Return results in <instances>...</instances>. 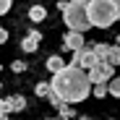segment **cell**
I'll return each mask as SVG.
<instances>
[{
    "label": "cell",
    "instance_id": "obj_1",
    "mask_svg": "<svg viewBox=\"0 0 120 120\" xmlns=\"http://www.w3.org/2000/svg\"><path fill=\"white\" fill-rule=\"evenodd\" d=\"M50 89L60 97V102H84V99L91 94V84L84 71H78L73 65H65L63 71H57L50 81Z\"/></svg>",
    "mask_w": 120,
    "mask_h": 120
},
{
    "label": "cell",
    "instance_id": "obj_2",
    "mask_svg": "<svg viewBox=\"0 0 120 120\" xmlns=\"http://www.w3.org/2000/svg\"><path fill=\"white\" fill-rule=\"evenodd\" d=\"M86 16H89V26L110 29L120 16V5L115 0H91L86 3Z\"/></svg>",
    "mask_w": 120,
    "mask_h": 120
},
{
    "label": "cell",
    "instance_id": "obj_3",
    "mask_svg": "<svg viewBox=\"0 0 120 120\" xmlns=\"http://www.w3.org/2000/svg\"><path fill=\"white\" fill-rule=\"evenodd\" d=\"M60 11H63V18L71 31L76 34H84L89 26V16H86V0H73V3H60L57 5Z\"/></svg>",
    "mask_w": 120,
    "mask_h": 120
},
{
    "label": "cell",
    "instance_id": "obj_4",
    "mask_svg": "<svg viewBox=\"0 0 120 120\" xmlns=\"http://www.w3.org/2000/svg\"><path fill=\"white\" fill-rule=\"evenodd\" d=\"M112 76H115V68H110L107 63H97L94 68L86 71V78H89L91 86H94V84H107Z\"/></svg>",
    "mask_w": 120,
    "mask_h": 120
},
{
    "label": "cell",
    "instance_id": "obj_5",
    "mask_svg": "<svg viewBox=\"0 0 120 120\" xmlns=\"http://www.w3.org/2000/svg\"><path fill=\"white\" fill-rule=\"evenodd\" d=\"M71 65L73 68H78V71H89V68H94L97 65V57H94V52H91V47H84V50H78V52H73V60H71Z\"/></svg>",
    "mask_w": 120,
    "mask_h": 120
},
{
    "label": "cell",
    "instance_id": "obj_6",
    "mask_svg": "<svg viewBox=\"0 0 120 120\" xmlns=\"http://www.w3.org/2000/svg\"><path fill=\"white\" fill-rule=\"evenodd\" d=\"M39 42H42V34H39V31H29V34L21 39V50H24V52H34V50L39 47Z\"/></svg>",
    "mask_w": 120,
    "mask_h": 120
},
{
    "label": "cell",
    "instance_id": "obj_7",
    "mask_svg": "<svg viewBox=\"0 0 120 120\" xmlns=\"http://www.w3.org/2000/svg\"><path fill=\"white\" fill-rule=\"evenodd\" d=\"M63 45L71 50V52H78L84 50V34H76V31H68V37L63 39Z\"/></svg>",
    "mask_w": 120,
    "mask_h": 120
},
{
    "label": "cell",
    "instance_id": "obj_8",
    "mask_svg": "<svg viewBox=\"0 0 120 120\" xmlns=\"http://www.w3.org/2000/svg\"><path fill=\"white\" fill-rule=\"evenodd\" d=\"M3 105H5V110H8V112H21V110H26V99L16 94V97L3 99Z\"/></svg>",
    "mask_w": 120,
    "mask_h": 120
},
{
    "label": "cell",
    "instance_id": "obj_9",
    "mask_svg": "<svg viewBox=\"0 0 120 120\" xmlns=\"http://www.w3.org/2000/svg\"><path fill=\"white\" fill-rule=\"evenodd\" d=\"M47 68H50L52 76H55L57 71H63V68H65V60L60 57V55H50V57H47Z\"/></svg>",
    "mask_w": 120,
    "mask_h": 120
},
{
    "label": "cell",
    "instance_id": "obj_10",
    "mask_svg": "<svg viewBox=\"0 0 120 120\" xmlns=\"http://www.w3.org/2000/svg\"><path fill=\"white\" fill-rule=\"evenodd\" d=\"M29 18H31L34 24L45 21V18H47V8H45V5H34V8H29Z\"/></svg>",
    "mask_w": 120,
    "mask_h": 120
},
{
    "label": "cell",
    "instance_id": "obj_11",
    "mask_svg": "<svg viewBox=\"0 0 120 120\" xmlns=\"http://www.w3.org/2000/svg\"><path fill=\"white\" fill-rule=\"evenodd\" d=\"M120 63V50H117V45H110V55H107V65L110 68H115Z\"/></svg>",
    "mask_w": 120,
    "mask_h": 120
},
{
    "label": "cell",
    "instance_id": "obj_12",
    "mask_svg": "<svg viewBox=\"0 0 120 120\" xmlns=\"http://www.w3.org/2000/svg\"><path fill=\"white\" fill-rule=\"evenodd\" d=\"M107 94H112V97H117V94H120V81H117L115 76L107 81Z\"/></svg>",
    "mask_w": 120,
    "mask_h": 120
},
{
    "label": "cell",
    "instance_id": "obj_13",
    "mask_svg": "<svg viewBox=\"0 0 120 120\" xmlns=\"http://www.w3.org/2000/svg\"><path fill=\"white\" fill-rule=\"evenodd\" d=\"M47 99H50V105H52V107H57V110H63V107H65L63 102H60V97H57V94H55L52 89H50V94H47Z\"/></svg>",
    "mask_w": 120,
    "mask_h": 120
},
{
    "label": "cell",
    "instance_id": "obj_14",
    "mask_svg": "<svg viewBox=\"0 0 120 120\" xmlns=\"http://www.w3.org/2000/svg\"><path fill=\"white\" fill-rule=\"evenodd\" d=\"M91 91H94V97L105 99V94H107V84H94V86H91Z\"/></svg>",
    "mask_w": 120,
    "mask_h": 120
},
{
    "label": "cell",
    "instance_id": "obj_15",
    "mask_svg": "<svg viewBox=\"0 0 120 120\" xmlns=\"http://www.w3.org/2000/svg\"><path fill=\"white\" fill-rule=\"evenodd\" d=\"M34 91H37V97H47V94H50V84H45V81H42V84H37Z\"/></svg>",
    "mask_w": 120,
    "mask_h": 120
},
{
    "label": "cell",
    "instance_id": "obj_16",
    "mask_svg": "<svg viewBox=\"0 0 120 120\" xmlns=\"http://www.w3.org/2000/svg\"><path fill=\"white\" fill-rule=\"evenodd\" d=\"M71 117H73V110H71V107L65 105L63 110H60V117H57V120H71Z\"/></svg>",
    "mask_w": 120,
    "mask_h": 120
},
{
    "label": "cell",
    "instance_id": "obj_17",
    "mask_svg": "<svg viewBox=\"0 0 120 120\" xmlns=\"http://www.w3.org/2000/svg\"><path fill=\"white\" fill-rule=\"evenodd\" d=\"M24 71H26V63L16 60V63H13V73H24Z\"/></svg>",
    "mask_w": 120,
    "mask_h": 120
},
{
    "label": "cell",
    "instance_id": "obj_18",
    "mask_svg": "<svg viewBox=\"0 0 120 120\" xmlns=\"http://www.w3.org/2000/svg\"><path fill=\"white\" fill-rule=\"evenodd\" d=\"M11 11V0H0V16Z\"/></svg>",
    "mask_w": 120,
    "mask_h": 120
},
{
    "label": "cell",
    "instance_id": "obj_19",
    "mask_svg": "<svg viewBox=\"0 0 120 120\" xmlns=\"http://www.w3.org/2000/svg\"><path fill=\"white\" fill-rule=\"evenodd\" d=\"M5 42H8V31L0 26V45H5Z\"/></svg>",
    "mask_w": 120,
    "mask_h": 120
},
{
    "label": "cell",
    "instance_id": "obj_20",
    "mask_svg": "<svg viewBox=\"0 0 120 120\" xmlns=\"http://www.w3.org/2000/svg\"><path fill=\"white\" fill-rule=\"evenodd\" d=\"M5 115H8V110H5V105H3V99H0V120H5Z\"/></svg>",
    "mask_w": 120,
    "mask_h": 120
},
{
    "label": "cell",
    "instance_id": "obj_21",
    "mask_svg": "<svg viewBox=\"0 0 120 120\" xmlns=\"http://www.w3.org/2000/svg\"><path fill=\"white\" fill-rule=\"evenodd\" d=\"M52 120H57V117H52Z\"/></svg>",
    "mask_w": 120,
    "mask_h": 120
}]
</instances>
